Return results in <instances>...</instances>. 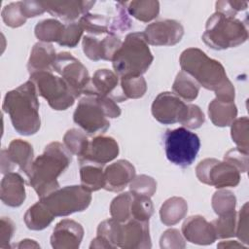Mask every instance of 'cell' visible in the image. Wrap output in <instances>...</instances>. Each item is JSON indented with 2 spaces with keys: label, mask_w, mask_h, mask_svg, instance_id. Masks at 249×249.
<instances>
[{
  "label": "cell",
  "mask_w": 249,
  "mask_h": 249,
  "mask_svg": "<svg viewBox=\"0 0 249 249\" xmlns=\"http://www.w3.org/2000/svg\"><path fill=\"white\" fill-rule=\"evenodd\" d=\"M179 63L182 71L189 74L199 86L213 90L217 99L234 101V87L220 61L209 57L197 48H189L181 53Z\"/></svg>",
  "instance_id": "obj_1"
},
{
  "label": "cell",
  "mask_w": 249,
  "mask_h": 249,
  "mask_svg": "<svg viewBox=\"0 0 249 249\" xmlns=\"http://www.w3.org/2000/svg\"><path fill=\"white\" fill-rule=\"evenodd\" d=\"M72 153L59 142H51L34 160L29 182L40 198L59 188L57 178L70 165Z\"/></svg>",
  "instance_id": "obj_2"
},
{
  "label": "cell",
  "mask_w": 249,
  "mask_h": 249,
  "mask_svg": "<svg viewBox=\"0 0 249 249\" xmlns=\"http://www.w3.org/2000/svg\"><path fill=\"white\" fill-rule=\"evenodd\" d=\"M17 132L29 136L35 134L41 125L38 92L29 80L6 93L3 106Z\"/></svg>",
  "instance_id": "obj_3"
},
{
  "label": "cell",
  "mask_w": 249,
  "mask_h": 249,
  "mask_svg": "<svg viewBox=\"0 0 249 249\" xmlns=\"http://www.w3.org/2000/svg\"><path fill=\"white\" fill-rule=\"evenodd\" d=\"M153 60L154 56L143 32H131L115 53L112 63L114 72L120 78L137 77L148 70Z\"/></svg>",
  "instance_id": "obj_4"
},
{
  "label": "cell",
  "mask_w": 249,
  "mask_h": 249,
  "mask_svg": "<svg viewBox=\"0 0 249 249\" xmlns=\"http://www.w3.org/2000/svg\"><path fill=\"white\" fill-rule=\"evenodd\" d=\"M121 115V108L110 97L86 95L83 97L73 114V120L89 135L104 133L110 126L108 118L114 119Z\"/></svg>",
  "instance_id": "obj_5"
},
{
  "label": "cell",
  "mask_w": 249,
  "mask_h": 249,
  "mask_svg": "<svg viewBox=\"0 0 249 249\" xmlns=\"http://www.w3.org/2000/svg\"><path fill=\"white\" fill-rule=\"evenodd\" d=\"M248 39L246 25L234 17L215 12L206 21L202 41L211 49L227 50L243 44Z\"/></svg>",
  "instance_id": "obj_6"
},
{
  "label": "cell",
  "mask_w": 249,
  "mask_h": 249,
  "mask_svg": "<svg viewBox=\"0 0 249 249\" xmlns=\"http://www.w3.org/2000/svg\"><path fill=\"white\" fill-rule=\"evenodd\" d=\"M30 81L34 84L38 95L44 97L53 110H66L77 98L68 84L53 71L30 74Z\"/></svg>",
  "instance_id": "obj_7"
},
{
  "label": "cell",
  "mask_w": 249,
  "mask_h": 249,
  "mask_svg": "<svg viewBox=\"0 0 249 249\" xmlns=\"http://www.w3.org/2000/svg\"><path fill=\"white\" fill-rule=\"evenodd\" d=\"M163 141L167 160L181 167L192 165L200 148L199 137L185 127L167 129Z\"/></svg>",
  "instance_id": "obj_8"
},
{
  "label": "cell",
  "mask_w": 249,
  "mask_h": 249,
  "mask_svg": "<svg viewBox=\"0 0 249 249\" xmlns=\"http://www.w3.org/2000/svg\"><path fill=\"white\" fill-rule=\"evenodd\" d=\"M40 200L54 217H63L87 209L91 201V195L81 185H73L58 188Z\"/></svg>",
  "instance_id": "obj_9"
},
{
  "label": "cell",
  "mask_w": 249,
  "mask_h": 249,
  "mask_svg": "<svg viewBox=\"0 0 249 249\" xmlns=\"http://www.w3.org/2000/svg\"><path fill=\"white\" fill-rule=\"evenodd\" d=\"M196 175L201 183L217 189L236 187L240 182V172L234 165L213 158L201 160L196 167Z\"/></svg>",
  "instance_id": "obj_10"
},
{
  "label": "cell",
  "mask_w": 249,
  "mask_h": 249,
  "mask_svg": "<svg viewBox=\"0 0 249 249\" xmlns=\"http://www.w3.org/2000/svg\"><path fill=\"white\" fill-rule=\"evenodd\" d=\"M53 71L56 72L68 84L77 97L84 94L90 82L86 66L67 52H61L56 54L53 64Z\"/></svg>",
  "instance_id": "obj_11"
},
{
  "label": "cell",
  "mask_w": 249,
  "mask_h": 249,
  "mask_svg": "<svg viewBox=\"0 0 249 249\" xmlns=\"http://www.w3.org/2000/svg\"><path fill=\"white\" fill-rule=\"evenodd\" d=\"M118 155L119 145L113 137L97 135L90 141L89 140L84 153L78 157V160L80 164L93 163L103 166L116 159Z\"/></svg>",
  "instance_id": "obj_12"
},
{
  "label": "cell",
  "mask_w": 249,
  "mask_h": 249,
  "mask_svg": "<svg viewBox=\"0 0 249 249\" xmlns=\"http://www.w3.org/2000/svg\"><path fill=\"white\" fill-rule=\"evenodd\" d=\"M143 34L148 45L174 46L181 41L184 27L177 20L163 19L147 25Z\"/></svg>",
  "instance_id": "obj_13"
},
{
  "label": "cell",
  "mask_w": 249,
  "mask_h": 249,
  "mask_svg": "<svg viewBox=\"0 0 249 249\" xmlns=\"http://www.w3.org/2000/svg\"><path fill=\"white\" fill-rule=\"evenodd\" d=\"M186 108V103L170 91L160 92L152 103V115L163 124L179 123Z\"/></svg>",
  "instance_id": "obj_14"
},
{
  "label": "cell",
  "mask_w": 249,
  "mask_h": 249,
  "mask_svg": "<svg viewBox=\"0 0 249 249\" xmlns=\"http://www.w3.org/2000/svg\"><path fill=\"white\" fill-rule=\"evenodd\" d=\"M84 236V229L74 220L63 219L56 224L51 236V244L54 249H77Z\"/></svg>",
  "instance_id": "obj_15"
},
{
  "label": "cell",
  "mask_w": 249,
  "mask_h": 249,
  "mask_svg": "<svg viewBox=\"0 0 249 249\" xmlns=\"http://www.w3.org/2000/svg\"><path fill=\"white\" fill-rule=\"evenodd\" d=\"M121 248L147 249L152 247L148 221L130 218L122 224Z\"/></svg>",
  "instance_id": "obj_16"
},
{
  "label": "cell",
  "mask_w": 249,
  "mask_h": 249,
  "mask_svg": "<svg viewBox=\"0 0 249 249\" xmlns=\"http://www.w3.org/2000/svg\"><path fill=\"white\" fill-rule=\"evenodd\" d=\"M182 234L187 241L198 245H209L217 239L212 224L200 215L190 216L184 221Z\"/></svg>",
  "instance_id": "obj_17"
},
{
  "label": "cell",
  "mask_w": 249,
  "mask_h": 249,
  "mask_svg": "<svg viewBox=\"0 0 249 249\" xmlns=\"http://www.w3.org/2000/svg\"><path fill=\"white\" fill-rule=\"evenodd\" d=\"M135 177V168L126 160H119L104 169V188L109 192L123 191Z\"/></svg>",
  "instance_id": "obj_18"
},
{
  "label": "cell",
  "mask_w": 249,
  "mask_h": 249,
  "mask_svg": "<svg viewBox=\"0 0 249 249\" xmlns=\"http://www.w3.org/2000/svg\"><path fill=\"white\" fill-rule=\"evenodd\" d=\"M94 3V1H44L43 5L52 16L73 22L86 15Z\"/></svg>",
  "instance_id": "obj_19"
},
{
  "label": "cell",
  "mask_w": 249,
  "mask_h": 249,
  "mask_svg": "<svg viewBox=\"0 0 249 249\" xmlns=\"http://www.w3.org/2000/svg\"><path fill=\"white\" fill-rule=\"evenodd\" d=\"M120 77L112 70L98 69L90 79L89 85L85 90V95H97L110 97L117 102L116 89L118 90Z\"/></svg>",
  "instance_id": "obj_20"
},
{
  "label": "cell",
  "mask_w": 249,
  "mask_h": 249,
  "mask_svg": "<svg viewBox=\"0 0 249 249\" xmlns=\"http://www.w3.org/2000/svg\"><path fill=\"white\" fill-rule=\"evenodd\" d=\"M1 200L8 206L18 207L25 200L24 180L17 172L5 174L1 181L0 188Z\"/></svg>",
  "instance_id": "obj_21"
},
{
  "label": "cell",
  "mask_w": 249,
  "mask_h": 249,
  "mask_svg": "<svg viewBox=\"0 0 249 249\" xmlns=\"http://www.w3.org/2000/svg\"><path fill=\"white\" fill-rule=\"evenodd\" d=\"M56 58L55 50L50 43L38 42L31 51L27 69L29 74L41 71H53V64Z\"/></svg>",
  "instance_id": "obj_22"
},
{
  "label": "cell",
  "mask_w": 249,
  "mask_h": 249,
  "mask_svg": "<svg viewBox=\"0 0 249 249\" xmlns=\"http://www.w3.org/2000/svg\"><path fill=\"white\" fill-rule=\"evenodd\" d=\"M6 152L14 166L18 165L29 177L34 162V151L31 144L21 139H14L9 144Z\"/></svg>",
  "instance_id": "obj_23"
},
{
  "label": "cell",
  "mask_w": 249,
  "mask_h": 249,
  "mask_svg": "<svg viewBox=\"0 0 249 249\" xmlns=\"http://www.w3.org/2000/svg\"><path fill=\"white\" fill-rule=\"evenodd\" d=\"M208 115L214 125L225 127L231 124L237 116L234 102L213 99L208 105Z\"/></svg>",
  "instance_id": "obj_24"
},
{
  "label": "cell",
  "mask_w": 249,
  "mask_h": 249,
  "mask_svg": "<svg viewBox=\"0 0 249 249\" xmlns=\"http://www.w3.org/2000/svg\"><path fill=\"white\" fill-rule=\"evenodd\" d=\"M188 212L187 201L179 196L166 199L160 209V221L165 226H174L185 218Z\"/></svg>",
  "instance_id": "obj_25"
},
{
  "label": "cell",
  "mask_w": 249,
  "mask_h": 249,
  "mask_svg": "<svg viewBox=\"0 0 249 249\" xmlns=\"http://www.w3.org/2000/svg\"><path fill=\"white\" fill-rule=\"evenodd\" d=\"M53 218L54 216L41 200L30 206L23 217L26 227L32 231L44 230L53 222Z\"/></svg>",
  "instance_id": "obj_26"
},
{
  "label": "cell",
  "mask_w": 249,
  "mask_h": 249,
  "mask_svg": "<svg viewBox=\"0 0 249 249\" xmlns=\"http://www.w3.org/2000/svg\"><path fill=\"white\" fill-rule=\"evenodd\" d=\"M81 186L89 192H95L104 188V170L101 165L93 163L80 164Z\"/></svg>",
  "instance_id": "obj_27"
},
{
  "label": "cell",
  "mask_w": 249,
  "mask_h": 249,
  "mask_svg": "<svg viewBox=\"0 0 249 249\" xmlns=\"http://www.w3.org/2000/svg\"><path fill=\"white\" fill-rule=\"evenodd\" d=\"M172 92L185 101L195 100L199 92V85L186 72L180 71L173 83Z\"/></svg>",
  "instance_id": "obj_28"
},
{
  "label": "cell",
  "mask_w": 249,
  "mask_h": 249,
  "mask_svg": "<svg viewBox=\"0 0 249 249\" xmlns=\"http://www.w3.org/2000/svg\"><path fill=\"white\" fill-rule=\"evenodd\" d=\"M125 8L128 15L143 22L153 20L160 13L158 1H129L125 2Z\"/></svg>",
  "instance_id": "obj_29"
},
{
  "label": "cell",
  "mask_w": 249,
  "mask_h": 249,
  "mask_svg": "<svg viewBox=\"0 0 249 249\" xmlns=\"http://www.w3.org/2000/svg\"><path fill=\"white\" fill-rule=\"evenodd\" d=\"M63 29L64 24H62L60 21L53 18H48L38 22L35 26L34 32L37 39H39L41 42L58 43L61 38Z\"/></svg>",
  "instance_id": "obj_30"
},
{
  "label": "cell",
  "mask_w": 249,
  "mask_h": 249,
  "mask_svg": "<svg viewBox=\"0 0 249 249\" xmlns=\"http://www.w3.org/2000/svg\"><path fill=\"white\" fill-rule=\"evenodd\" d=\"M132 194L129 192L123 193L116 196L110 204L111 217L120 223H124L131 218Z\"/></svg>",
  "instance_id": "obj_31"
},
{
  "label": "cell",
  "mask_w": 249,
  "mask_h": 249,
  "mask_svg": "<svg viewBox=\"0 0 249 249\" xmlns=\"http://www.w3.org/2000/svg\"><path fill=\"white\" fill-rule=\"evenodd\" d=\"M97 235L105 239L112 248L120 247L122 240V224L110 218L98 225Z\"/></svg>",
  "instance_id": "obj_32"
},
{
  "label": "cell",
  "mask_w": 249,
  "mask_h": 249,
  "mask_svg": "<svg viewBox=\"0 0 249 249\" xmlns=\"http://www.w3.org/2000/svg\"><path fill=\"white\" fill-rule=\"evenodd\" d=\"M236 220L237 214L235 210L221 215L216 220L212 221L211 224L214 228L217 238H229L235 235L236 231Z\"/></svg>",
  "instance_id": "obj_33"
},
{
  "label": "cell",
  "mask_w": 249,
  "mask_h": 249,
  "mask_svg": "<svg viewBox=\"0 0 249 249\" xmlns=\"http://www.w3.org/2000/svg\"><path fill=\"white\" fill-rule=\"evenodd\" d=\"M120 85L125 99L140 98L147 90V84L142 76L120 78Z\"/></svg>",
  "instance_id": "obj_34"
},
{
  "label": "cell",
  "mask_w": 249,
  "mask_h": 249,
  "mask_svg": "<svg viewBox=\"0 0 249 249\" xmlns=\"http://www.w3.org/2000/svg\"><path fill=\"white\" fill-rule=\"evenodd\" d=\"M211 204L214 212L218 216H221L235 209L236 197L232 192L225 189H219L214 193Z\"/></svg>",
  "instance_id": "obj_35"
},
{
  "label": "cell",
  "mask_w": 249,
  "mask_h": 249,
  "mask_svg": "<svg viewBox=\"0 0 249 249\" xmlns=\"http://www.w3.org/2000/svg\"><path fill=\"white\" fill-rule=\"evenodd\" d=\"M248 118L246 116L235 119L231 124V134L232 141L236 148L248 154L249 140H248Z\"/></svg>",
  "instance_id": "obj_36"
},
{
  "label": "cell",
  "mask_w": 249,
  "mask_h": 249,
  "mask_svg": "<svg viewBox=\"0 0 249 249\" xmlns=\"http://www.w3.org/2000/svg\"><path fill=\"white\" fill-rule=\"evenodd\" d=\"M88 142L89 139L87 135L77 128L67 130L63 136L64 146L72 153V155H76L77 157H80L84 153Z\"/></svg>",
  "instance_id": "obj_37"
},
{
  "label": "cell",
  "mask_w": 249,
  "mask_h": 249,
  "mask_svg": "<svg viewBox=\"0 0 249 249\" xmlns=\"http://www.w3.org/2000/svg\"><path fill=\"white\" fill-rule=\"evenodd\" d=\"M131 202V218L148 221L154 213V205L149 196H133Z\"/></svg>",
  "instance_id": "obj_38"
},
{
  "label": "cell",
  "mask_w": 249,
  "mask_h": 249,
  "mask_svg": "<svg viewBox=\"0 0 249 249\" xmlns=\"http://www.w3.org/2000/svg\"><path fill=\"white\" fill-rule=\"evenodd\" d=\"M157 190V182L148 175L135 176L129 183V191L133 196H143L151 197Z\"/></svg>",
  "instance_id": "obj_39"
},
{
  "label": "cell",
  "mask_w": 249,
  "mask_h": 249,
  "mask_svg": "<svg viewBox=\"0 0 249 249\" xmlns=\"http://www.w3.org/2000/svg\"><path fill=\"white\" fill-rule=\"evenodd\" d=\"M1 16L5 24L13 28L23 25L27 19L21 11L20 1L13 2L5 6L1 12Z\"/></svg>",
  "instance_id": "obj_40"
},
{
  "label": "cell",
  "mask_w": 249,
  "mask_h": 249,
  "mask_svg": "<svg viewBox=\"0 0 249 249\" xmlns=\"http://www.w3.org/2000/svg\"><path fill=\"white\" fill-rule=\"evenodd\" d=\"M204 114L197 105L186 104L184 114L179 123L188 128L196 129L204 124Z\"/></svg>",
  "instance_id": "obj_41"
},
{
  "label": "cell",
  "mask_w": 249,
  "mask_h": 249,
  "mask_svg": "<svg viewBox=\"0 0 249 249\" xmlns=\"http://www.w3.org/2000/svg\"><path fill=\"white\" fill-rule=\"evenodd\" d=\"M83 32L84 30L79 22L73 21V22L64 24V29H63L61 38L57 44L62 47L75 48L78 45L83 35Z\"/></svg>",
  "instance_id": "obj_42"
},
{
  "label": "cell",
  "mask_w": 249,
  "mask_h": 249,
  "mask_svg": "<svg viewBox=\"0 0 249 249\" xmlns=\"http://www.w3.org/2000/svg\"><path fill=\"white\" fill-rule=\"evenodd\" d=\"M224 160L234 165L240 173H245L248 170V154L237 148L228 151L224 156Z\"/></svg>",
  "instance_id": "obj_43"
},
{
  "label": "cell",
  "mask_w": 249,
  "mask_h": 249,
  "mask_svg": "<svg viewBox=\"0 0 249 249\" xmlns=\"http://www.w3.org/2000/svg\"><path fill=\"white\" fill-rule=\"evenodd\" d=\"M160 248H185L186 244L181 232L176 229L165 231L160 239Z\"/></svg>",
  "instance_id": "obj_44"
},
{
  "label": "cell",
  "mask_w": 249,
  "mask_h": 249,
  "mask_svg": "<svg viewBox=\"0 0 249 249\" xmlns=\"http://www.w3.org/2000/svg\"><path fill=\"white\" fill-rule=\"evenodd\" d=\"M84 53L91 60L97 61L101 59L100 40L92 35H85L82 41Z\"/></svg>",
  "instance_id": "obj_45"
},
{
  "label": "cell",
  "mask_w": 249,
  "mask_h": 249,
  "mask_svg": "<svg viewBox=\"0 0 249 249\" xmlns=\"http://www.w3.org/2000/svg\"><path fill=\"white\" fill-rule=\"evenodd\" d=\"M235 235L245 245L248 244V202H245L238 213Z\"/></svg>",
  "instance_id": "obj_46"
},
{
  "label": "cell",
  "mask_w": 249,
  "mask_h": 249,
  "mask_svg": "<svg viewBox=\"0 0 249 249\" xmlns=\"http://www.w3.org/2000/svg\"><path fill=\"white\" fill-rule=\"evenodd\" d=\"M248 2L243 1H217L215 3L216 12L234 18L238 12L246 10Z\"/></svg>",
  "instance_id": "obj_47"
},
{
  "label": "cell",
  "mask_w": 249,
  "mask_h": 249,
  "mask_svg": "<svg viewBox=\"0 0 249 249\" xmlns=\"http://www.w3.org/2000/svg\"><path fill=\"white\" fill-rule=\"evenodd\" d=\"M15 231V225L9 217H2L0 222V248L9 249L11 238Z\"/></svg>",
  "instance_id": "obj_48"
},
{
  "label": "cell",
  "mask_w": 249,
  "mask_h": 249,
  "mask_svg": "<svg viewBox=\"0 0 249 249\" xmlns=\"http://www.w3.org/2000/svg\"><path fill=\"white\" fill-rule=\"evenodd\" d=\"M20 8L26 18L37 17L46 12L43 2L39 1H20Z\"/></svg>",
  "instance_id": "obj_49"
},
{
  "label": "cell",
  "mask_w": 249,
  "mask_h": 249,
  "mask_svg": "<svg viewBox=\"0 0 249 249\" xmlns=\"http://www.w3.org/2000/svg\"><path fill=\"white\" fill-rule=\"evenodd\" d=\"M14 164L11 162L7 156L6 149H3L1 151V172L3 174H7L9 172H12L14 169Z\"/></svg>",
  "instance_id": "obj_50"
},
{
  "label": "cell",
  "mask_w": 249,
  "mask_h": 249,
  "mask_svg": "<svg viewBox=\"0 0 249 249\" xmlns=\"http://www.w3.org/2000/svg\"><path fill=\"white\" fill-rule=\"evenodd\" d=\"M89 248H112V247L105 239L97 235L94 239L91 240Z\"/></svg>",
  "instance_id": "obj_51"
},
{
  "label": "cell",
  "mask_w": 249,
  "mask_h": 249,
  "mask_svg": "<svg viewBox=\"0 0 249 249\" xmlns=\"http://www.w3.org/2000/svg\"><path fill=\"white\" fill-rule=\"evenodd\" d=\"M217 247L219 248H240V247H245L242 243H239L238 241L234 240H227V241H221Z\"/></svg>",
  "instance_id": "obj_52"
},
{
  "label": "cell",
  "mask_w": 249,
  "mask_h": 249,
  "mask_svg": "<svg viewBox=\"0 0 249 249\" xmlns=\"http://www.w3.org/2000/svg\"><path fill=\"white\" fill-rule=\"evenodd\" d=\"M18 248H40V245L32 239H23L17 245Z\"/></svg>",
  "instance_id": "obj_53"
}]
</instances>
